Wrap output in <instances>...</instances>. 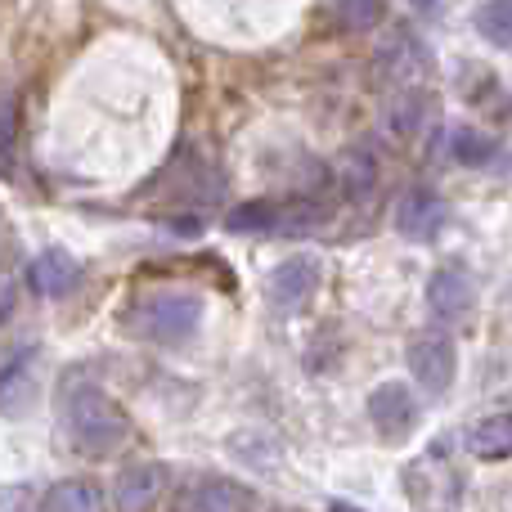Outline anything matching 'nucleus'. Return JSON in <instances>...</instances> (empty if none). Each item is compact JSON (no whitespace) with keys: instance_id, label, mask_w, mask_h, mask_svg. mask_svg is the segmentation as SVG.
Returning <instances> with one entry per match:
<instances>
[{"instance_id":"obj_20","label":"nucleus","mask_w":512,"mask_h":512,"mask_svg":"<svg viewBox=\"0 0 512 512\" xmlns=\"http://www.w3.org/2000/svg\"><path fill=\"white\" fill-rule=\"evenodd\" d=\"M369 180H373L369 153H351V158H346V189H364Z\"/></svg>"},{"instance_id":"obj_21","label":"nucleus","mask_w":512,"mask_h":512,"mask_svg":"<svg viewBox=\"0 0 512 512\" xmlns=\"http://www.w3.org/2000/svg\"><path fill=\"white\" fill-rule=\"evenodd\" d=\"M333 512H355V508H342V504H333Z\"/></svg>"},{"instance_id":"obj_13","label":"nucleus","mask_w":512,"mask_h":512,"mask_svg":"<svg viewBox=\"0 0 512 512\" xmlns=\"http://www.w3.org/2000/svg\"><path fill=\"white\" fill-rule=\"evenodd\" d=\"M468 450L477 459H512V409H499V414H486L477 427L468 432Z\"/></svg>"},{"instance_id":"obj_10","label":"nucleus","mask_w":512,"mask_h":512,"mask_svg":"<svg viewBox=\"0 0 512 512\" xmlns=\"http://www.w3.org/2000/svg\"><path fill=\"white\" fill-rule=\"evenodd\" d=\"M27 283H32L45 301H63V297H72V292H77L81 265L72 261L63 248H45L32 265H27Z\"/></svg>"},{"instance_id":"obj_18","label":"nucleus","mask_w":512,"mask_h":512,"mask_svg":"<svg viewBox=\"0 0 512 512\" xmlns=\"http://www.w3.org/2000/svg\"><path fill=\"white\" fill-rule=\"evenodd\" d=\"M337 9H342V23L351 32H369L382 18V0H337Z\"/></svg>"},{"instance_id":"obj_15","label":"nucleus","mask_w":512,"mask_h":512,"mask_svg":"<svg viewBox=\"0 0 512 512\" xmlns=\"http://www.w3.org/2000/svg\"><path fill=\"white\" fill-rule=\"evenodd\" d=\"M477 32L490 45H512V0H486L477 9Z\"/></svg>"},{"instance_id":"obj_8","label":"nucleus","mask_w":512,"mask_h":512,"mask_svg":"<svg viewBox=\"0 0 512 512\" xmlns=\"http://www.w3.org/2000/svg\"><path fill=\"white\" fill-rule=\"evenodd\" d=\"M162 490H167V468L162 463H131L113 481V504L122 512H149L162 499Z\"/></svg>"},{"instance_id":"obj_5","label":"nucleus","mask_w":512,"mask_h":512,"mask_svg":"<svg viewBox=\"0 0 512 512\" xmlns=\"http://www.w3.org/2000/svg\"><path fill=\"white\" fill-rule=\"evenodd\" d=\"M369 418H373V432H378L382 441H391V445L405 441V436L418 427L414 387H409V382H382V387H373Z\"/></svg>"},{"instance_id":"obj_6","label":"nucleus","mask_w":512,"mask_h":512,"mask_svg":"<svg viewBox=\"0 0 512 512\" xmlns=\"http://www.w3.org/2000/svg\"><path fill=\"white\" fill-rule=\"evenodd\" d=\"M315 288H319V261L306 256V252L283 256V261L270 270V283H265L270 301L283 310V315H292V310L306 306V301L315 297Z\"/></svg>"},{"instance_id":"obj_12","label":"nucleus","mask_w":512,"mask_h":512,"mask_svg":"<svg viewBox=\"0 0 512 512\" xmlns=\"http://www.w3.org/2000/svg\"><path fill=\"white\" fill-rule=\"evenodd\" d=\"M36 396V351H18L14 360L0 369V414H23Z\"/></svg>"},{"instance_id":"obj_19","label":"nucleus","mask_w":512,"mask_h":512,"mask_svg":"<svg viewBox=\"0 0 512 512\" xmlns=\"http://www.w3.org/2000/svg\"><path fill=\"white\" fill-rule=\"evenodd\" d=\"M18 140V95L0 81V153H9Z\"/></svg>"},{"instance_id":"obj_16","label":"nucleus","mask_w":512,"mask_h":512,"mask_svg":"<svg viewBox=\"0 0 512 512\" xmlns=\"http://www.w3.org/2000/svg\"><path fill=\"white\" fill-rule=\"evenodd\" d=\"M450 153H454V162H463V167H481V162H490V153H495V140L472 131V126H454Z\"/></svg>"},{"instance_id":"obj_14","label":"nucleus","mask_w":512,"mask_h":512,"mask_svg":"<svg viewBox=\"0 0 512 512\" xmlns=\"http://www.w3.org/2000/svg\"><path fill=\"white\" fill-rule=\"evenodd\" d=\"M41 512H104V495L95 481H59L45 490Z\"/></svg>"},{"instance_id":"obj_3","label":"nucleus","mask_w":512,"mask_h":512,"mask_svg":"<svg viewBox=\"0 0 512 512\" xmlns=\"http://www.w3.org/2000/svg\"><path fill=\"white\" fill-rule=\"evenodd\" d=\"M405 360H409L418 391H427V396H445L450 382L459 378V355H454V342L445 333H418L409 342Z\"/></svg>"},{"instance_id":"obj_9","label":"nucleus","mask_w":512,"mask_h":512,"mask_svg":"<svg viewBox=\"0 0 512 512\" xmlns=\"http://www.w3.org/2000/svg\"><path fill=\"white\" fill-rule=\"evenodd\" d=\"M248 486L230 477H198L189 490H180L176 512H248Z\"/></svg>"},{"instance_id":"obj_2","label":"nucleus","mask_w":512,"mask_h":512,"mask_svg":"<svg viewBox=\"0 0 512 512\" xmlns=\"http://www.w3.org/2000/svg\"><path fill=\"white\" fill-rule=\"evenodd\" d=\"M198 319H203V301H198L194 292H176V288L153 292V297H144L140 306H135V328L167 346L194 337Z\"/></svg>"},{"instance_id":"obj_1","label":"nucleus","mask_w":512,"mask_h":512,"mask_svg":"<svg viewBox=\"0 0 512 512\" xmlns=\"http://www.w3.org/2000/svg\"><path fill=\"white\" fill-rule=\"evenodd\" d=\"M63 432L81 454H113L126 441V414L95 382H72L63 396Z\"/></svg>"},{"instance_id":"obj_17","label":"nucleus","mask_w":512,"mask_h":512,"mask_svg":"<svg viewBox=\"0 0 512 512\" xmlns=\"http://www.w3.org/2000/svg\"><path fill=\"white\" fill-rule=\"evenodd\" d=\"M225 225H230V230H239V234L274 230V225H279V207H274V203H243V207H234V212L225 216Z\"/></svg>"},{"instance_id":"obj_7","label":"nucleus","mask_w":512,"mask_h":512,"mask_svg":"<svg viewBox=\"0 0 512 512\" xmlns=\"http://www.w3.org/2000/svg\"><path fill=\"white\" fill-rule=\"evenodd\" d=\"M477 306V288H472V274L463 265H441L427 283V310H432L441 324H463Z\"/></svg>"},{"instance_id":"obj_4","label":"nucleus","mask_w":512,"mask_h":512,"mask_svg":"<svg viewBox=\"0 0 512 512\" xmlns=\"http://www.w3.org/2000/svg\"><path fill=\"white\" fill-rule=\"evenodd\" d=\"M405 486L423 512H454L459 508V472L441 459V454H427V459L409 463L405 468Z\"/></svg>"},{"instance_id":"obj_11","label":"nucleus","mask_w":512,"mask_h":512,"mask_svg":"<svg viewBox=\"0 0 512 512\" xmlns=\"http://www.w3.org/2000/svg\"><path fill=\"white\" fill-rule=\"evenodd\" d=\"M441 225H445L441 194H432V189H405V198L396 207V230L405 239H432Z\"/></svg>"}]
</instances>
